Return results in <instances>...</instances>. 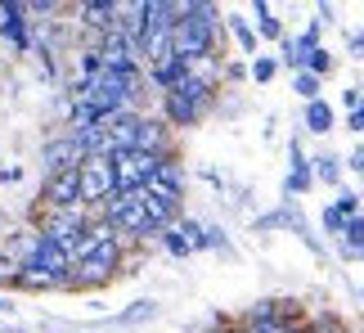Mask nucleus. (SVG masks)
<instances>
[{
	"label": "nucleus",
	"mask_w": 364,
	"mask_h": 333,
	"mask_svg": "<svg viewBox=\"0 0 364 333\" xmlns=\"http://www.w3.org/2000/svg\"><path fill=\"white\" fill-rule=\"evenodd\" d=\"M342 104H346V113H355V108L364 104V86H346L342 90Z\"/></svg>",
	"instance_id": "30"
},
{
	"label": "nucleus",
	"mask_w": 364,
	"mask_h": 333,
	"mask_svg": "<svg viewBox=\"0 0 364 333\" xmlns=\"http://www.w3.org/2000/svg\"><path fill=\"white\" fill-rule=\"evenodd\" d=\"M301 127L311 131V135H328L333 127H338V113H333V104H328V100H315V104H306Z\"/></svg>",
	"instance_id": "14"
},
{
	"label": "nucleus",
	"mask_w": 364,
	"mask_h": 333,
	"mask_svg": "<svg viewBox=\"0 0 364 333\" xmlns=\"http://www.w3.org/2000/svg\"><path fill=\"white\" fill-rule=\"evenodd\" d=\"M122 253H126V243H122V239L104 243V248H95L86 261H77V266L68 270L63 293H73V288H100V284H108V280H113V275L122 270Z\"/></svg>",
	"instance_id": "2"
},
{
	"label": "nucleus",
	"mask_w": 364,
	"mask_h": 333,
	"mask_svg": "<svg viewBox=\"0 0 364 333\" xmlns=\"http://www.w3.org/2000/svg\"><path fill=\"white\" fill-rule=\"evenodd\" d=\"M0 315H14V297H5V293H0Z\"/></svg>",
	"instance_id": "39"
},
{
	"label": "nucleus",
	"mask_w": 364,
	"mask_h": 333,
	"mask_svg": "<svg viewBox=\"0 0 364 333\" xmlns=\"http://www.w3.org/2000/svg\"><path fill=\"white\" fill-rule=\"evenodd\" d=\"M100 73H104V50H100V46L77 50V77H81V81H95Z\"/></svg>",
	"instance_id": "22"
},
{
	"label": "nucleus",
	"mask_w": 364,
	"mask_h": 333,
	"mask_svg": "<svg viewBox=\"0 0 364 333\" xmlns=\"http://www.w3.org/2000/svg\"><path fill=\"white\" fill-rule=\"evenodd\" d=\"M247 77L257 81V86H270V81L279 77V54H257V59L247 63Z\"/></svg>",
	"instance_id": "20"
},
{
	"label": "nucleus",
	"mask_w": 364,
	"mask_h": 333,
	"mask_svg": "<svg viewBox=\"0 0 364 333\" xmlns=\"http://www.w3.org/2000/svg\"><path fill=\"white\" fill-rule=\"evenodd\" d=\"M301 73H315L319 81H324L328 73H333V50H324V46H315L311 54L301 59Z\"/></svg>",
	"instance_id": "26"
},
{
	"label": "nucleus",
	"mask_w": 364,
	"mask_h": 333,
	"mask_svg": "<svg viewBox=\"0 0 364 333\" xmlns=\"http://www.w3.org/2000/svg\"><path fill=\"white\" fill-rule=\"evenodd\" d=\"M0 239H5V212H0Z\"/></svg>",
	"instance_id": "40"
},
{
	"label": "nucleus",
	"mask_w": 364,
	"mask_h": 333,
	"mask_svg": "<svg viewBox=\"0 0 364 333\" xmlns=\"http://www.w3.org/2000/svg\"><path fill=\"white\" fill-rule=\"evenodd\" d=\"M108 162H113L117 194H135V189H144L149 180L158 176V166H162L166 158H158V154H139V149H131V154H113Z\"/></svg>",
	"instance_id": "3"
},
{
	"label": "nucleus",
	"mask_w": 364,
	"mask_h": 333,
	"mask_svg": "<svg viewBox=\"0 0 364 333\" xmlns=\"http://www.w3.org/2000/svg\"><path fill=\"white\" fill-rule=\"evenodd\" d=\"M243 333H306V324H292L284 311L274 315V320H252V324H243Z\"/></svg>",
	"instance_id": "23"
},
{
	"label": "nucleus",
	"mask_w": 364,
	"mask_h": 333,
	"mask_svg": "<svg viewBox=\"0 0 364 333\" xmlns=\"http://www.w3.org/2000/svg\"><path fill=\"white\" fill-rule=\"evenodd\" d=\"M346 127H351L355 135H364V104L355 108V113H346Z\"/></svg>",
	"instance_id": "33"
},
{
	"label": "nucleus",
	"mask_w": 364,
	"mask_h": 333,
	"mask_svg": "<svg viewBox=\"0 0 364 333\" xmlns=\"http://www.w3.org/2000/svg\"><path fill=\"white\" fill-rule=\"evenodd\" d=\"M292 90H297V100L301 104H315V100H324V81H319L315 73H292Z\"/></svg>",
	"instance_id": "24"
},
{
	"label": "nucleus",
	"mask_w": 364,
	"mask_h": 333,
	"mask_svg": "<svg viewBox=\"0 0 364 333\" xmlns=\"http://www.w3.org/2000/svg\"><path fill=\"white\" fill-rule=\"evenodd\" d=\"M193 73V63H185V59H171V63H162V68H149V86L158 90V95H171L180 81H185Z\"/></svg>",
	"instance_id": "13"
},
{
	"label": "nucleus",
	"mask_w": 364,
	"mask_h": 333,
	"mask_svg": "<svg viewBox=\"0 0 364 333\" xmlns=\"http://www.w3.org/2000/svg\"><path fill=\"white\" fill-rule=\"evenodd\" d=\"M311 166H315V180H319V185L342 189V171H346V162H342L338 154H319V158H311Z\"/></svg>",
	"instance_id": "16"
},
{
	"label": "nucleus",
	"mask_w": 364,
	"mask_h": 333,
	"mask_svg": "<svg viewBox=\"0 0 364 333\" xmlns=\"http://www.w3.org/2000/svg\"><path fill=\"white\" fill-rule=\"evenodd\" d=\"M63 207H81V166L46 176V185H41V212H63Z\"/></svg>",
	"instance_id": "7"
},
{
	"label": "nucleus",
	"mask_w": 364,
	"mask_h": 333,
	"mask_svg": "<svg viewBox=\"0 0 364 333\" xmlns=\"http://www.w3.org/2000/svg\"><path fill=\"white\" fill-rule=\"evenodd\" d=\"M139 154H158V158H176L171 149V127H166L162 117H144L139 122Z\"/></svg>",
	"instance_id": "10"
},
{
	"label": "nucleus",
	"mask_w": 364,
	"mask_h": 333,
	"mask_svg": "<svg viewBox=\"0 0 364 333\" xmlns=\"http://www.w3.org/2000/svg\"><path fill=\"white\" fill-rule=\"evenodd\" d=\"M90 221H95L90 207H63V212H46V216H41V230H46L50 239H59L68 248V257H73V243L90 230Z\"/></svg>",
	"instance_id": "5"
},
{
	"label": "nucleus",
	"mask_w": 364,
	"mask_h": 333,
	"mask_svg": "<svg viewBox=\"0 0 364 333\" xmlns=\"http://www.w3.org/2000/svg\"><path fill=\"white\" fill-rule=\"evenodd\" d=\"M216 32H220V9L216 5H203V0H189V14L176 23V59H185V63H207V59H216Z\"/></svg>",
	"instance_id": "1"
},
{
	"label": "nucleus",
	"mask_w": 364,
	"mask_h": 333,
	"mask_svg": "<svg viewBox=\"0 0 364 333\" xmlns=\"http://www.w3.org/2000/svg\"><path fill=\"white\" fill-rule=\"evenodd\" d=\"M346 166H351V171H364V149H355V154L346 158Z\"/></svg>",
	"instance_id": "38"
},
{
	"label": "nucleus",
	"mask_w": 364,
	"mask_h": 333,
	"mask_svg": "<svg viewBox=\"0 0 364 333\" xmlns=\"http://www.w3.org/2000/svg\"><path fill=\"white\" fill-rule=\"evenodd\" d=\"M68 280V275H63ZM59 275H32V270H18V280H14V288L18 293H54V288H63Z\"/></svg>",
	"instance_id": "18"
},
{
	"label": "nucleus",
	"mask_w": 364,
	"mask_h": 333,
	"mask_svg": "<svg viewBox=\"0 0 364 333\" xmlns=\"http://www.w3.org/2000/svg\"><path fill=\"white\" fill-rule=\"evenodd\" d=\"M333 207H338V212L351 221V216H360V194H355V189H338V203H333Z\"/></svg>",
	"instance_id": "29"
},
{
	"label": "nucleus",
	"mask_w": 364,
	"mask_h": 333,
	"mask_svg": "<svg viewBox=\"0 0 364 333\" xmlns=\"http://www.w3.org/2000/svg\"><path fill=\"white\" fill-rule=\"evenodd\" d=\"M315 14H319V18H315L319 27H328V23H338V18H333V14H338V9H333V5H319Z\"/></svg>",
	"instance_id": "36"
},
{
	"label": "nucleus",
	"mask_w": 364,
	"mask_h": 333,
	"mask_svg": "<svg viewBox=\"0 0 364 333\" xmlns=\"http://www.w3.org/2000/svg\"><path fill=\"white\" fill-rule=\"evenodd\" d=\"M139 122H144V113H117L113 122H104L113 154H131V149L139 144Z\"/></svg>",
	"instance_id": "11"
},
{
	"label": "nucleus",
	"mask_w": 364,
	"mask_h": 333,
	"mask_svg": "<svg viewBox=\"0 0 364 333\" xmlns=\"http://www.w3.org/2000/svg\"><path fill=\"white\" fill-rule=\"evenodd\" d=\"M117 0H86V5H77V23L81 27H90V32H108V27L117 23Z\"/></svg>",
	"instance_id": "12"
},
{
	"label": "nucleus",
	"mask_w": 364,
	"mask_h": 333,
	"mask_svg": "<svg viewBox=\"0 0 364 333\" xmlns=\"http://www.w3.org/2000/svg\"><path fill=\"white\" fill-rule=\"evenodd\" d=\"M14 280H18V266H14V261H9L5 253H0V288H5V284L14 288Z\"/></svg>",
	"instance_id": "31"
},
{
	"label": "nucleus",
	"mask_w": 364,
	"mask_h": 333,
	"mask_svg": "<svg viewBox=\"0 0 364 333\" xmlns=\"http://www.w3.org/2000/svg\"><path fill=\"white\" fill-rule=\"evenodd\" d=\"M176 230L189 239V248H193V253H207V248H212V239H207V226H203V221H193V216H180V221H176Z\"/></svg>",
	"instance_id": "21"
},
{
	"label": "nucleus",
	"mask_w": 364,
	"mask_h": 333,
	"mask_svg": "<svg viewBox=\"0 0 364 333\" xmlns=\"http://www.w3.org/2000/svg\"><path fill=\"white\" fill-rule=\"evenodd\" d=\"M117 194V180H113V162L108 158H86L81 162V207H104L108 199Z\"/></svg>",
	"instance_id": "4"
},
{
	"label": "nucleus",
	"mask_w": 364,
	"mask_h": 333,
	"mask_svg": "<svg viewBox=\"0 0 364 333\" xmlns=\"http://www.w3.org/2000/svg\"><path fill=\"white\" fill-rule=\"evenodd\" d=\"M153 315H158V302H149V297H144V302H135L131 311H122V315H117V324H144V320H153Z\"/></svg>",
	"instance_id": "27"
},
{
	"label": "nucleus",
	"mask_w": 364,
	"mask_h": 333,
	"mask_svg": "<svg viewBox=\"0 0 364 333\" xmlns=\"http://www.w3.org/2000/svg\"><path fill=\"white\" fill-rule=\"evenodd\" d=\"M23 180V166H0V185H18Z\"/></svg>",
	"instance_id": "32"
},
{
	"label": "nucleus",
	"mask_w": 364,
	"mask_h": 333,
	"mask_svg": "<svg viewBox=\"0 0 364 333\" xmlns=\"http://www.w3.org/2000/svg\"><path fill=\"white\" fill-rule=\"evenodd\" d=\"M225 77L239 81V77H247V68H243V63H225Z\"/></svg>",
	"instance_id": "37"
},
{
	"label": "nucleus",
	"mask_w": 364,
	"mask_h": 333,
	"mask_svg": "<svg viewBox=\"0 0 364 333\" xmlns=\"http://www.w3.org/2000/svg\"><path fill=\"white\" fill-rule=\"evenodd\" d=\"M27 14H59V5H54V0H32Z\"/></svg>",
	"instance_id": "34"
},
{
	"label": "nucleus",
	"mask_w": 364,
	"mask_h": 333,
	"mask_svg": "<svg viewBox=\"0 0 364 333\" xmlns=\"http://www.w3.org/2000/svg\"><path fill=\"white\" fill-rule=\"evenodd\" d=\"M351 59H364V27L351 32Z\"/></svg>",
	"instance_id": "35"
},
{
	"label": "nucleus",
	"mask_w": 364,
	"mask_h": 333,
	"mask_svg": "<svg viewBox=\"0 0 364 333\" xmlns=\"http://www.w3.org/2000/svg\"><path fill=\"white\" fill-rule=\"evenodd\" d=\"M338 248H342V257H346V261H355V257L364 253V212H360V216H351V221H346V230H342V239H338Z\"/></svg>",
	"instance_id": "17"
},
{
	"label": "nucleus",
	"mask_w": 364,
	"mask_h": 333,
	"mask_svg": "<svg viewBox=\"0 0 364 333\" xmlns=\"http://www.w3.org/2000/svg\"><path fill=\"white\" fill-rule=\"evenodd\" d=\"M158 243H162V253H171L176 261H185V257H193V248H189V239L180 234L176 226H166L162 234H158Z\"/></svg>",
	"instance_id": "25"
},
{
	"label": "nucleus",
	"mask_w": 364,
	"mask_h": 333,
	"mask_svg": "<svg viewBox=\"0 0 364 333\" xmlns=\"http://www.w3.org/2000/svg\"><path fill=\"white\" fill-rule=\"evenodd\" d=\"M86 162V154H81L77 135L63 131V135H50L46 149H41V171L46 176H59V171H77V166Z\"/></svg>",
	"instance_id": "6"
},
{
	"label": "nucleus",
	"mask_w": 364,
	"mask_h": 333,
	"mask_svg": "<svg viewBox=\"0 0 364 333\" xmlns=\"http://www.w3.org/2000/svg\"><path fill=\"white\" fill-rule=\"evenodd\" d=\"M319 221H324V234H333V239H342V230H346V216L338 212V207H324V216H319Z\"/></svg>",
	"instance_id": "28"
},
{
	"label": "nucleus",
	"mask_w": 364,
	"mask_h": 333,
	"mask_svg": "<svg viewBox=\"0 0 364 333\" xmlns=\"http://www.w3.org/2000/svg\"><path fill=\"white\" fill-rule=\"evenodd\" d=\"M252 18H257L252 27H257V36H261V41H284V36H288V32H284V23L274 18V9L265 5V0H257V5H252Z\"/></svg>",
	"instance_id": "15"
},
{
	"label": "nucleus",
	"mask_w": 364,
	"mask_h": 333,
	"mask_svg": "<svg viewBox=\"0 0 364 333\" xmlns=\"http://www.w3.org/2000/svg\"><path fill=\"white\" fill-rule=\"evenodd\" d=\"M27 5L23 0H0V41L14 46V54H27L32 50V32H27Z\"/></svg>",
	"instance_id": "8"
},
{
	"label": "nucleus",
	"mask_w": 364,
	"mask_h": 333,
	"mask_svg": "<svg viewBox=\"0 0 364 333\" xmlns=\"http://www.w3.org/2000/svg\"><path fill=\"white\" fill-rule=\"evenodd\" d=\"M162 122H166V127H171V131H189V127H198V122L207 117V108H198V104H193V100H185V95H162Z\"/></svg>",
	"instance_id": "9"
},
{
	"label": "nucleus",
	"mask_w": 364,
	"mask_h": 333,
	"mask_svg": "<svg viewBox=\"0 0 364 333\" xmlns=\"http://www.w3.org/2000/svg\"><path fill=\"white\" fill-rule=\"evenodd\" d=\"M230 36L239 41V50H243V54H252V59H257V46H261V36H257V27H252L247 18H239V14H230Z\"/></svg>",
	"instance_id": "19"
}]
</instances>
